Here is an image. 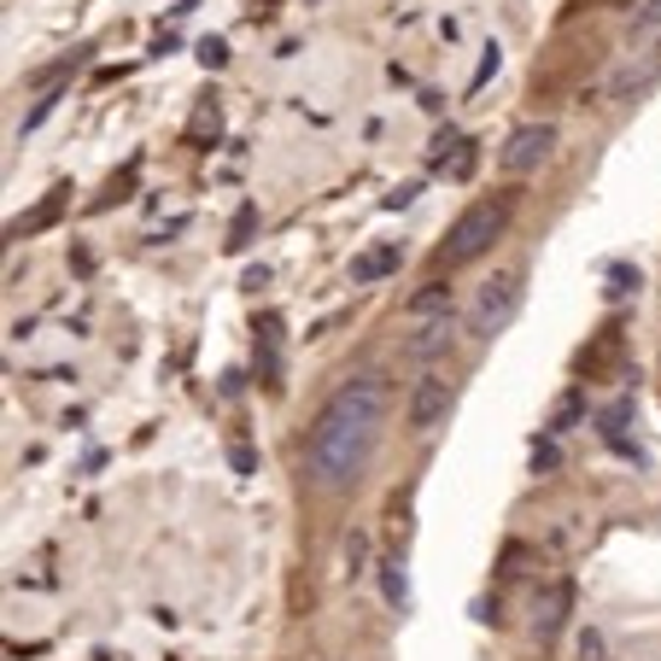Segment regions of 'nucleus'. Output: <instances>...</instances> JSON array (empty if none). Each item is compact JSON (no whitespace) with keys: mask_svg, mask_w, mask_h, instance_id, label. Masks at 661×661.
Instances as JSON below:
<instances>
[{"mask_svg":"<svg viewBox=\"0 0 661 661\" xmlns=\"http://www.w3.org/2000/svg\"><path fill=\"white\" fill-rule=\"evenodd\" d=\"M386 375H351L340 393L316 410L311 433H304V474H311L316 491H351L363 480L369 456L381 445V428H386Z\"/></svg>","mask_w":661,"mask_h":661,"instance_id":"1","label":"nucleus"},{"mask_svg":"<svg viewBox=\"0 0 661 661\" xmlns=\"http://www.w3.org/2000/svg\"><path fill=\"white\" fill-rule=\"evenodd\" d=\"M510 206H515L510 194H503V199H480V206H468V211L451 223L445 246H439V264H445V269L474 264V258H480V252L503 234V223H510Z\"/></svg>","mask_w":661,"mask_h":661,"instance_id":"2","label":"nucleus"},{"mask_svg":"<svg viewBox=\"0 0 661 661\" xmlns=\"http://www.w3.org/2000/svg\"><path fill=\"white\" fill-rule=\"evenodd\" d=\"M515 311H521V276H515V269H503V276H491L480 293H474V304H468V334H474V340H491V334L510 328Z\"/></svg>","mask_w":661,"mask_h":661,"instance_id":"3","label":"nucleus"},{"mask_svg":"<svg viewBox=\"0 0 661 661\" xmlns=\"http://www.w3.org/2000/svg\"><path fill=\"white\" fill-rule=\"evenodd\" d=\"M550 147H556V129H550V124H521L510 141H503L498 164H503L510 176H527V171H538V164L550 159Z\"/></svg>","mask_w":661,"mask_h":661,"instance_id":"4","label":"nucleus"},{"mask_svg":"<svg viewBox=\"0 0 661 661\" xmlns=\"http://www.w3.org/2000/svg\"><path fill=\"white\" fill-rule=\"evenodd\" d=\"M445 416H451V381L445 375H421L416 393H410V410H404L410 433H433Z\"/></svg>","mask_w":661,"mask_h":661,"instance_id":"5","label":"nucleus"},{"mask_svg":"<svg viewBox=\"0 0 661 661\" xmlns=\"http://www.w3.org/2000/svg\"><path fill=\"white\" fill-rule=\"evenodd\" d=\"M661 77V47H643L638 59H626L615 77H608V100H638L650 94V82Z\"/></svg>","mask_w":661,"mask_h":661,"instance_id":"6","label":"nucleus"},{"mask_svg":"<svg viewBox=\"0 0 661 661\" xmlns=\"http://www.w3.org/2000/svg\"><path fill=\"white\" fill-rule=\"evenodd\" d=\"M404 258V246L398 241H386V246H369L363 258H351V281H381V276H393Z\"/></svg>","mask_w":661,"mask_h":661,"instance_id":"7","label":"nucleus"},{"mask_svg":"<svg viewBox=\"0 0 661 661\" xmlns=\"http://www.w3.org/2000/svg\"><path fill=\"white\" fill-rule=\"evenodd\" d=\"M451 334H456V328H451V316H433L428 328H421V334H416V340L404 346V351H410L416 363H428V358H439V351L451 346Z\"/></svg>","mask_w":661,"mask_h":661,"instance_id":"8","label":"nucleus"},{"mask_svg":"<svg viewBox=\"0 0 661 661\" xmlns=\"http://www.w3.org/2000/svg\"><path fill=\"white\" fill-rule=\"evenodd\" d=\"M404 311H410V316H428V322H433V316H451V287H445V281H428L410 304H404Z\"/></svg>","mask_w":661,"mask_h":661,"instance_id":"9","label":"nucleus"},{"mask_svg":"<svg viewBox=\"0 0 661 661\" xmlns=\"http://www.w3.org/2000/svg\"><path fill=\"white\" fill-rule=\"evenodd\" d=\"M563 608H568V591H563V585H556V591H550V598H545V603H538V615H533V626H538V638H550V633H556V626H563Z\"/></svg>","mask_w":661,"mask_h":661,"instance_id":"10","label":"nucleus"},{"mask_svg":"<svg viewBox=\"0 0 661 661\" xmlns=\"http://www.w3.org/2000/svg\"><path fill=\"white\" fill-rule=\"evenodd\" d=\"M580 410H585V393H568V398H563V404H556V410H550L545 433H550V439H556V433H568L573 421H580Z\"/></svg>","mask_w":661,"mask_h":661,"instance_id":"11","label":"nucleus"},{"mask_svg":"<svg viewBox=\"0 0 661 661\" xmlns=\"http://www.w3.org/2000/svg\"><path fill=\"white\" fill-rule=\"evenodd\" d=\"M456 152H463V135H456V129H439V135H433V152H428V164H433V171H445V164L456 159Z\"/></svg>","mask_w":661,"mask_h":661,"instance_id":"12","label":"nucleus"},{"mask_svg":"<svg viewBox=\"0 0 661 661\" xmlns=\"http://www.w3.org/2000/svg\"><path fill=\"white\" fill-rule=\"evenodd\" d=\"M381 591H386V603H398V608L410 603V585H404V568H398V563L381 568Z\"/></svg>","mask_w":661,"mask_h":661,"instance_id":"13","label":"nucleus"},{"mask_svg":"<svg viewBox=\"0 0 661 661\" xmlns=\"http://www.w3.org/2000/svg\"><path fill=\"white\" fill-rule=\"evenodd\" d=\"M199 65H206V71H223V65H229V42L223 36H206V42H199Z\"/></svg>","mask_w":661,"mask_h":661,"instance_id":"14","label":"nucleus"},{"mask_svg":"<svg viewBox=\"0 0 661 661\" xmlns=\"http://www.w3.org/2000/svg\"><path fill=\"white\" fill-rule=\"evenodd\" d=\"M498 65H503V54H498V47H486V59H480V71H474V82H468V94H480L486 82L498 77Z\"/></svg>","mask_w":661,"mask_h":661,"instance_id":"15","label":"nucleus"},{"mask_svg":"<svg viewBox=\"0 0 661 661\" xmlns=\"http://www.w3.org/2000/svg\"><path fill=\"white\" fill-rule=\"evenodd\" d=\"M580 661H608V643H603V633H580Z\"/></svg>","mask_w":661,"mask_h":661,"instance_id":"16","label":"nucleus"},{"mask_svg":"<svg viewBox=\"0 0 661 661\" xmlns=\"http://www.w3.org/2000/svg\"><path fill=\"white\" fill-rule=\"evenodd\" d=\"M608 281H615V287H608V293H633V287H638V269H626V264H615V269H608Z\"/></svg>","mask_w":661,"mask_h":661,"instance_id":"17","label":"nucleus"},{"mask_svg":"<svg viewBox=\"0 0 661 661\" xmlns=\"http://www.w3.org/2000/svg\"><path fill=\"white\" fill-rule=\"evenodd\" d=\"M468 171H474V141H463V152L445 164V176H468Z\"/></svg>","mask_w":661,"mask_h":661,"instance_id":"18","label":"nucleus"},{"mask_svg":"<svg viewBox=\"0 0 661 661\" xmlns=\"http://www.w3.org/2000/svg\"><path fill=\"white\" fill-rule=\"evenodd\" d=\"M533 468H556V439H545V445H533Z\"/></svg>","mask_w":661,"mask_h":661,"instance_id":"19","label":"nucleus"},{"mask_svg":"<svg viewBox=\"0 0 661 661\" xmlns=\"http://www.w3.org/2000/svg\"><path fill=\"white\" fill-rule=\"evenodd\" d=\"M656 24H661V0H650V7L638 12V30H656Z\"/></svg>","mask_w":661,"mask_h":661,"instance_id":"20","label":"nucleus"}]
</instances>
